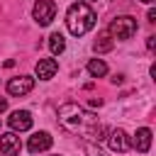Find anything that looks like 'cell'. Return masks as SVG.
Wrapping results in <instances>:
<instances>
[{
	"label": "cell",
	"mask_w": 156,
	"mask_h": 156,
	"mask_svg": "<svg viewBox=\"0 0 156 156\" xmlns=\"http://www.w3.org/2000/svg\"><path fill=\"white\" fill-rule=\"evenodd\" d=\"M34 71H37L39 80H51L56 76V71H58V61L56 58H39Z\"/></svg>",
	"instance_id": "obj_10"
},
{
	"label": "cell",
	"mask_w": 156,
	"mask_h": 156,
	"mask_svg": "<svg viewBox=\"0 0 156 156\" xmlns=\"http://www.w3.org/2000/svg\"><path fill=\"white\" fill-rule=\"evenodd\" d=\"M146 46L154 49V46H156V37H149V39H146Z\"/></svg>",
	"instance_id": "obj_16"
},
{
	"label": "cell",
	"mask_w": 156,
	"mask_h": 156,
	"mask_svg": "<svg viewBox=\"0 0 156 156\" xmlns=\"http://www.w3.org/2000/svg\"><path fill=\"white\" fill-rule=\"evenodd\" d=\"M32 15H34V22H37V24L46 27V24H51L54 17H56V2H54V0H37Z\"/></svg>",
	"instance_id": "obj_4"
},
{
	"label": "cell",
	"mask_w": 156,
	"mask_h": 156,
	"mask_svg": "<svg viewBox=\"0 0 156 156\" xmlns=\"http://www.w3.org/2000/svg\"><path fill=\"white\" fill-rule=\"evenodd\" d=\"M32 88H34V78L32 76H17V78H10L7 80V93L15 95V98L27 95Z\"/></svg>",
	"instance_id": "obj_5"
},
{
	"label": "cell",
	"mask_w": 156,
	"mask_h": 156,
	"mask_svg": "<svg viewBox=\"0 0 156 156\" xmlns=\"http://www.w3.org/2000/svg\"><path fill=\"white\" fill-rule=\"evenodd\" d=\"M85 154H88V156H107L105 151H100V149H98V146H93V144H88V146H85Z\"/></svg>",
	"instance_id": "obj_15"
},
{
	"label": "cell",
	"mask_w": 156,
	"mask_h": 156,
	"mask_svg": "<svg viewBox=\"0 0 156 156\" xmlns=\"http://www.w3.org/2000/svg\"><path fill=\"white\" fill-rule=\"evenodd\" d=\"M95 22H98V17L85 2H73L66 12V27L73 37H83L85 32H90L95 27Z\"/></svg>",
	"instance_id": "obj_1"
},
{
	"label": "cell",
	"mask_w": 156,
	"mask_h": 156,
	"mask_svg": "<svg viewBox=\"0 0 156 156\" xmlns=\"http://www.w3.org/2000/svg\"><path fill=\"white\" fill-rule=\"evenodd\" d=\"M58 122L68 129V132H85V127L95 124V115L83 110L76 102H66L58 107Z\"/></svg>",
	"instance_id": "obj_2"
},
{
	"label": "cell",
	"mask_w": 156,
	"mask_h": 156,
	"mask_svg": "<svg viewBox=\"0 0 156 156\" xmlns=\"http://www.w3.org/2000/svg\"><path fill=\"white\" fill-rule=\"evenodd\" d=\"M146 17H149V22H156V10H149V15H146Z\"/></svg>",
	"instance_id": "obj_17"
},
{
	"label": "cell",
	"mask_w": 156,
	"mask_h": 156,
	"mask_svg": "<svg viewBox=\"0 0 156 156\" xmlns=\"http://www.w3.org/2000/svg\"><path fill=\"white\" fill-rule=\"evenodd\" d=\"M132 146H134L136 151L146 154V151L151 149V129H149V127L136 129V134H134V139H132Z\"/></svg>",
	"instance_id": "obj_11"
},
{
	"label": "cell",
	"mask_w": 156,
	"mask_h": 156,
	"mask_svg": "<svg viewBox=\"0 0 156 156\" xmlns=\"http://www.w3.org/2000/svg\"><path fill=\"white\" fill-rule=\"evenodd\" d=\"M90 105H93V107H95V105L100 107V105H102V100H100V98H93V100H90Z\"/></svg>",
	"instance_id": "obj_19"
},
{
	"label": "cell",
	"mask_w": 156,
	"mask_h": 156,
	"mask_svg": "<svg viewBox=\"0 0 156 156\" xmlns=\"http://www.w3.org/2000/svg\"><path fill=\"white\" fill-rule=\"evenodd\" d=\"M141 2H146V5H151V2H154V0H141Z\"/></svg>",
	"instance_id": "obj_20"
},
{
	"label": "cell",
	"mask_w": 156,
	"mask_h": 156,
	"mask_svg": "<svg viewBox=\"0 0 156 156\" xmlns=\"http://www.w3.org/2000/svg\"><path fill=\"white\" fill-rule=\"evenodd\" d=\"M107 144H110V149L117 151V154H124V151L132 146V141H129V136H127L124 129H112V132H107Z\"/></svg>",
	"instance_id": "obj_6"
},
{
	"label": "cell",
	"mask_w": 156,
	"mask_h": 156,
	"mask_svg": "<svg viewBox=\"0 0 156 156\" xmlns=\"http://www.w3.org/2000/svg\"><path fill=\"white\" fill-rule=\"evenodd\" d=\"M107 34H110V37H115V39H119V41H124V39H132V37L136 34V20H134V17H129V15L115 17V20L110 22V29H107Z\"/></svg>",
	"instance_id": "obj_3"
},
{
	"label": "cell",
	"mask_w": 156,
	"mask_h": 156,
	"mask_svg": "<svg viewBox=\"0 0 156 156\" xmlns=\"http://www.w3.org/2000/svg\"><path fill=\"white\" fill-rule=\"evenodd\" d=\"M20 149H22V144H20V136L15 132H7L0 136V154L2 156H17Z\"/></svg>",
	"instance_id": "obj_7"
},
{
	"label": "cell",
	"mask_w": 156,
	"mask_h": 156,
	"mask_svg": "<svg viewBox=\"0 0 156 156\" xmlns=\"http://www.w3.org/2000/svg\"><path fill=\"white\" fill-rule=\"evenodd\" d=\"M49 49H51V54H54V56L63 54V49H66V39H63V34H61V32H54V34L49 37Z\"/></svg>",
	"instance_id": "obj_12"
},
{
	"label": "cell",
	"mask_w": 156,
	"mask_h": 156,
	"mask_svg": "<svg viewBox=\"0 0 156 156\" xmlns=\"http://www.w3.org/2000/svg\"><path fill=\"white\" fill-rule=\"evenodd\" d=\"M93 49H95V54H105V51H110V49H112V37H110L107 32H102V34L95 39Z\"/></svg>",
	"instance_id": "obj_14"
},
{
	"label": "cell",
	"mask_w": 156,
	"mask_h": 156,
	"mask_svg": "<svg viewBox=\"0 0 156 156\" xmlns=\"http://www.w3.org/2000/svg\"><path fill=\"white\" fill-rule=\"evenodd\" d=\"M51 144H54V139H51V134H49V132H37V134H32V136H29L27 149H29L32 154H39V151L51 149Z\"/></svg>",
	"instance_id": "obj_8"
},
{
	"label": "cell",
	"mask_w": 156,
	"mask_h": 156,
	"mask_svg": "<svg viewBox=\"0 0 156 156\" xmlns=\"http://www.w3.org/2000/svg\"><path fill=\"white\" fill-rule=\"evenodd\" d=\"M7 122H10L12 132H27V129H32V115L27 110H15Z\"/></svg>",
	"instance_id": "obj_9"
},
{
	"label": "cell",
	"mask_w": 156,
	"mask_h": 156,
	"mask_svg": "<svg viewBox=\"0 0 156 156\" xmlns=\"http://www.w3.org/2000/svg\"><path fill=\"white\" fill-rule=\"evenodd\" d=\"M5 110H7V100H5V98H0V112H5Z\"/></svg>",
	"instance_id": "obj_18"
},
{
	"label": "cell",
	"mask_w": 156,
	"mask_h": 156,
	"mask_svg": "<svg viewBox=\"0 0 156 156\" xmlns=\"http://www.w3.org/2000/svg\"><path fill=\"white\" fill-rule=\"evenodd\" d=\"M88 73H90L93 78H102V76L107 73V63H105L102 58H90V61H88Z\"/></svg>",
	"instance_id": "obj_13"
}]
</instances>
